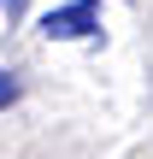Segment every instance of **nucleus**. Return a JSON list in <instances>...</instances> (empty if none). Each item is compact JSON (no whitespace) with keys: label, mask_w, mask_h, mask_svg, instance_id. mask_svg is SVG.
I'll use <instances>...</instances> for the list:
<instances>
[{"label":"nucleus","mask_w":153,"mask_h":159,"mask_svg":"<svg viewBox=\"0 0 153 159\" xmlns=\"http://www.w3.org/2000/svg\"><path fill=\"white\" fill-rule=\"evenodd\" d=\"M0 6H6V0H0Z\"/></svg>","instance_id":"3"},{"label":"nucleus","mask_w":153,"mask_h":159,"mask_svg":"<svg viewBox=\"0 0 153 159\" xmlns=\"http://www.w3.org/2000/svg\"><path fill=\"white\" fill-rule=\"evenodd\" d=\"M12 100H18V77H12V71H0V112H6Z\"/></svg>","instance_id":"2"},{"label":"nucleus","mask_w":153,"mask_h":159,"mask_svg":"<svg viewBox=\"0 0 153 159\" xmlns=\"http://www.w3.org/2000/svg\"><path fill=\"white\" fill-rule=\"evenodd\" d=\"M47 41H83V35H100V0H65L53 12H41L35 24Z\"/></svg>","instance_id":"1"}]
</instances>
